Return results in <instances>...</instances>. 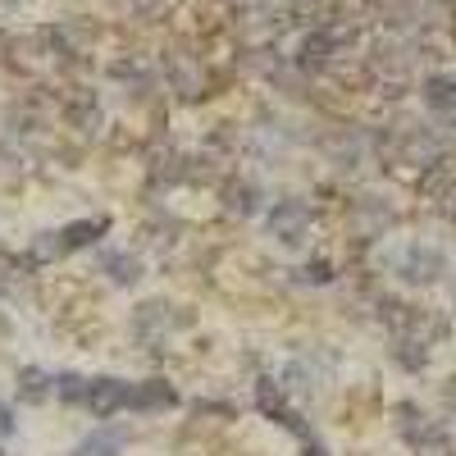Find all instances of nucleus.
<instances>
[{
	"label": "nucleus",
	"mask_w": 456,
	"mask_h": 456,
	"mask_svg": "<svg viewBox=\"0 0 456 456\" xmlns=\"http://www.w3.org/2000/svg\"><path fill=\"white\" fill-rule=\"evenodd\" d=\"M83 406L105 420V415L133 406V384H124V379H87V397H83Z\"/></svg>",
	"instance_id": "nucleus-1"
},
{
	"label": "nucleus",
	"mask_w": 456,
	"mask_h": 456,
	"mask_svg": "<svg viewBox=\"0 0 456 456\" xmlns=\"http://www.w3.org/2000/svg\"><path fill=\"white\" fill-rule=\"evenodd\" d=\"M178 397H174V388H165V384H133V406L137 411H151V406H174Z\"/></svg>",
	"instance_id": "nucleus-2"
},
{
	"label": "nucleus",
	"mask_w": 456,
	"mask_h": 456,
	"mask_svg": "<svg viewBox=\"0 0 456 456\" xmlns=\"http://www.w3.org/2000/svg\"><path fill=\"white\" fill-rule=\"evenodd\" d=\"M87 233H105V219H96V224H73V228H64V233H60V242H55V251H73V247H83V242H87Z\"/></svg>",
	"instance_id": "nucleus-3"
},
{
	"label": "nucleus",
	"mask_w": 456,
	"mask_h": 456,
	"mask_svg": "<svg viewBox=\"0 0 456 456\" xmlns=\"http://www.w3.org/2000/svg\"><path fill=\"white\" fill-rule=\"evenodd\" d=\"M78 456H119V438H110V434H96L78 447Z\"/></svg>",
	"instance_id": "nucleus-4"
},
{
	"label": "nucleus",
	"mask_w": 456,
	"mask_h": 456,
	"mask_svg": "<svg viewBox=\"0 0 456 456\" xmlns=\"http://www.w3.org/2000/svg\"><path fill=\"white\" fill-rule=\"evenodd\" d=\"M23 397L28 402H42L46 397V374L42 370H23Z\"/></svg>",
	"instance_id": "nucleus-5"
},
{
	"label": "nucleus",
	"mask_w": 456,
	"mask_h": 456,
	"mask_svg": "<svg viewBox=\"0 0 456 456\" xmlns=\"http://www.w3.org/2000/svg\"><path fill=\"white\" fill-rule=\"evenodd\" d=\"M10 434H14V411L0 402V438H10Z\"/></svg>",
	"instance_id": "nucleus-6"
}]
</instances>
